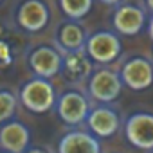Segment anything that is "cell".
Wrapping results in <instances>:
<instances>
[{"mask_svg":"<svg viewBox=\"0 0 153 153\" xmlns=\"http://www.w3.org/2000/svg\"><path fill=\"white\" fill-rule=\"evenodd\" d=\"M20 103L25 110L33 114H47L56 106L58 94L51 79L33 76L20 87Z\"/></svg>","mask_w":153,"mask_h":153,"instance_id":"cell-1","label":"cell"},{"mask_svg":"<svg viewBox=\"0 0 153 153\" xmlns=\"http://www.w3.org/2000/svg\"><path fill=\"white\" fill-rule=\"evenodd\" d=\"M92 99L88 94H83L81 90H65L58 96L56 101V114L61 119V123L68 126H79L81 123H87V117L92 110Z\"/></svg>","mask_w":153,"mask_h":153,"instance_id":"cell-2","label":"cell"},{"mask_svg":"<svg viewBox=\"0 0 153 153\" xmlns=\"http://www.w3.org/2000/svg\"><path fill=\"white\" fill-rule=\"evenodd\" d=\"M85 52L92 59V63L97 65H108L115 61L121 52H123V42L121 36L114 31H96L88 34L87 43H85Z\"/></svg>","mask_w":153,"mask_h":153,"instance_id":"cell-3","label":"cell"},{"mask_svg":"<svg viewBox=\"0 0 153 153\" xmlns=\"http://www.w3.org/2000/svg\"><path fill=\"white\" fill-rule=\"evenodd\" d=\"M123 87L124 83L119 72L112 68H99L94 70L90 79L87 81V94L92 101H97L101 105H110L121 96Z\"/></svg>","mask_w":153,"mask_h":153,"instance_id":"cell-4","label":"cell"},{"mask_svg":"<svg viewBox=\"0 0 153 153\" xmlns=\"http://www.w3.org/2000/svg\"><path fill=\"white\" fill-rule=\"evenodd\" d=\"M27 65L36 78L52 79L63 74V52L51 45H38L27 54Z\"/></svg>","mask_w":153,"mask_h":153,"instance_id":"cell-5","label":"cell"},{"mask_svg":"<svg viewBox=\"0 0 153 153\" xmlns=\"http://www.w3.org/2000/svg\"><path fill=\"white\" fill-rule=\"evenodd\" d=\"M15 20L22 31L34 34L47 27L51 20V9L45 0H22L15 11Z\"/></svg>","mask_w":153,"mask_h":153,"instance_id":"cell-6","label":"cell"},{"mask_svg":"<svg viewBox=\"0 0 153 153\" xmlns=\"http://www.w3.org/2000/svg\"><path fill=\"white\" fill-rule=\"evenodd\" d=\"M124 137L131 146L153 151V114L135 112L128 115L124 121Z\"/></svg>","mask_w":153,"mask_h":153,"instance_id":"cell-7","label":"cell"},{"mask_svg":"<svg viewBox=\"0 0 153 153\" xmlns=\"http://www.w3.org/2000/svg\"><path fill=\"white\" fill-rule=\"evenodd\" d=\"M119 74L124 87L135 92H142L153 85V63L144 56H131L126 59Z\"/></svg>","mask_w":153,"mask_h":153,"instance_id":"cell-8","label":"cell"},{"mask_svg":"<svg viewBox=\"0 0 153 153\" xmlns=\"http://www.w3.org/2000/svg\"><path fill=\"white\" fill-rule=\"evenodd\" d=\"M112 25L119 36H135L148 25L146 11L137 4H121L114 11Z\"/></svg>","mask_w":153,"mask_h":153,"instance_id":"cell-9","label":"cell"},{"mask_svg":"<svg viewBox=\"0 0 153 153\" xmlns=\"http://www.w3.org/2000/svg\"><path fill=\"white\" fill-rule=\"evenodd\" d=\"M121 115L115 108L110 105H99L94 106L87 117V126L90 133L97 139H110L115 135L121 128Z\"/></svg>","mask_w":153,"mask_h":153,"instance_id":"cell-10","label":"cell"},{"mask_svg":"<svg viewBox=\"0 0 153 153\" xmlns=\"http://www.w3.org/2000/svg\"><path fill=\"white\" fill-rule=\"evenodd\" d=\"M0 148L7 153H25L31 148V130L15 119L0 124Z\"/></svg>","mask_w":153,"mask_h":153,"instance_id":"cell-11","label":"cell"},{"mask_svg":"<svg viewBox=\"0 0 153 153\" xmlns=\"http://www.w3.org/2000/svg\"><path fill=\"white\" fill-rule=\"evenodd\" d=\"M87 29L74 20H63L56 33H54V42L56 47L65 54V52H78V51H85V43H87Z\"/></svg>","mask_w":153,"mask_h":153,"instance_id":"cell-12","label":"cell"},{"mask_svg":"<svg viewBox=\"0 0 153 153\" xmlns=\"http://www.w3.org/2000/svg\"><path fill=\"white\" fill-rule=\"evenodd\" d=\"M58 153H101V142L90 131L70 130L58 140Z\"/></svg>","mask_w":153,"mask_h":153,"instance_id":"cell-13","label":"cell"},{"mask_svg":"<svg viewBox=\"0 0 153 153\" xmlns=\"http://www.w3.org/2000/svg\"><path fill=\"white\" fill-rule=\"evenodd\" d=\"M63 74L72 83H83L88 81L94 74V63L87 56L85 51L78 52H65L63 54Z\"/></svg>","mask_w":153,"mask_h":153,"instance_id":"cell-14","label":"cell"},{"mask_svg":"<svg viewBox=\"0 0 153 153\" xmlns=\"http://www.w3.org/2000/svg\"><path fill=\"white\" fill-rule=\"evenodd\" d=\"M58 6L61 13L67 16V20L79 22L92 11L94 0H58Z\"/></svg>","mask_w":153,"mask_h":153,"instance_id":"cell-15","label":"cell"},{"mask_svg":"<svg viewBox=\"0 0 153 153\" xmlns=\"http://www.w3.org/2000/svg\"><path fill=\"white\" fill-rule=\"evenodd\" d=\"M16 106H18L16 96L7 88H0V124L13 121Z\"/></svg>","mask_w":153,"mask_h":153,"instance_id":"cell-16","label":"cell"},{"mask_svg":"<svg viewBox=\"0 0 153 153\" xmlns=\"http://www.w3.org/2000/svg\"><path fill=\"white\" fill-rule=\"evenodd\" d=\"M0 63H11V49L4 40H0Z\"/></svg>","mask_w":153,"mask_h":153,"instance_id":"cell-17","label":"cell"},{"mask_svg":"<svg viewBox=\"0 0 153 153\" xmlns=\"http://www.w3.org/2000/svg\"><path fill=\"white\" fill-rule=\"evenodd\" d=\"M25 153H51V151L45 149V148H42V146H31Z\"/></svg>","mask_w":153,"mask_h":153,"instance_id":"cell-18","label":"cell"},{"mask_svg":"<svg viewBox=\"0 0 153 153\" xmlns=\"http://www.w3.org/2000/svg\"><path fill=\"white\" fill-rule=\"evenodd\" d=\"M101 4H105V6H121V4H124V0H99Z\"/></svg>","mask_w":153,"mask_h":153,"instance_id":"cell-19","label":"cell"},{"mask_svg":"<svg viewBox=\"0 0 153 153\" xmlns=\"http://www.w3.org/2000/svg\"><path fill=\"white\" fill-rule=\"evenodd\" d=\"M146 29H148V36H149V40L153 42V15H151V18L148 20V25H146Z\"/></svg>","mask_w":153,"mask_h":153,"instance_id":"cell-20","label":"cell"},{"mask_svg":"<svg viewBox=\"0 0 153 153\" xmlns=\"http://www.w3.org/2000/svg\"><path fill=\"white\" fill-rule=\"evenodd\" d=\"M144 4H146V9L153 15V0H144Z\"/></svg>","mask_w":153,"mask_h":153,"instance_id":"cell-21","label":"cell"},{"mask_svg":"<svg viewBox=\"0 0 153 153\" xmlns=\"http://www.w3.org/2000/svg\"><path fill=\"white\" fill-rule=\"evenodd\" d=\"M0 153H7V151H2V149H0Z\"/></svg>","mask_w":153,"mask_h":153,"instance_id":"cell-22","label":"cell"},{"mask_svg":"<svg viewBox=\"0 0 153 153\" xmlns=\"http://www.w3.org/2000/svg\"><path fill=\"white\" fill-rule=\"evenodd\" d=\"M2 2H4V0H0V4H2Z\"/></svg>","mask_w":153,"mask_h":153,"instance_id":"cell-23","label":"cell"},{"mask_svg":"<svg viewBox=\"0 0 153 153\" xmlns=\"http://www.w3.org/2000/svg\"><path fill=\"white\" fill-rule=\"evenodd\" d=\"M149 153H153V151H149Z\"/></svg>","mask_w":153,"mask_h":153,"instance_id":"cell-24","label":"cell"}]
</instances>
